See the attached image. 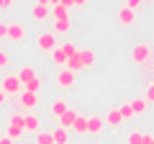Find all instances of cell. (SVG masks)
<instances>
[{
	"instance_id": "obj_16",
	"label": "cell",
	"mask_w": 154,
	"mask_h": 144,
	"mask_svg": "<svg viewBox=\"0 0 154 144\" xmlns=\"http://www.w3.org/2000/svg\"><path fill=\"white\" fill-rule=\"evenodd\" d=\"M51 136H54V144H69V129L54 126V131H51Z\"/></svg>"
},
{
	"instance_id": "obj_18",
	"label": "cell",
	"mask_w": 154,
	"mask_h": 144,
	"mask_svg": "<svg viewBox=\"0 0 154 144\" xmlns=\"http://www.w3.org/2000/svg\"><path fill=\"white\" fill-rule=\"evenodd\" d=\"M67 111H69V103H67L64 98H57L54 103H51V113H54L57 118H59L62 113H67Z\"/></svg>"
},
{
	"instance_id": "obj_30",
	"label": "cell",
	"mask_w": 154,
	"mask_h": 144,
	"mask_svg": "<svg viewBox=\"0 0 154 144\" xmlns=\"http://www.w3.org/2000/svg\"><path fill=\"white\" fill-rule=\"evenodd\" d=\"M8 64H11V57H8V52L3 49V52H0V70H5Z\"/></svg>"
},
{
	"instance_id": "obj_11",
	"label": "cell",
	"mask_w": 154,
	"mask_h": 144,
	"mask_svg": "<svg viewBox=\"0 0 154 144\" xmlns=\"http://www.w3.org/2000/svg\"><path fill=\"white\" fill-rule=\"evenodd\" d=\"M128 108L134 111V116H139V113H146V111H149V103H146L144 95H139V98H131V100H128Z\"/></svg>"
},
{
	"instance_id": "obj_1",
	"label": "cell",
	"mask_w": 154,
	"mask_h": 144,
	"mask_svg": "<svg viewBox=\"0 0 154 144\" xmlns=\"http://www.w3.org/2000/svg\"><path fill=\"white\" fill-rule=\"evenodd\" d=\"M16 75H18V80H21L23 90H28V93H36V95H38V90H41L44 80L38 77V72L33 70L31 64H23V67H21V72H16Z\"/></svg>"
},
{
	"instance_id": "obj_34",
	"label": "cell",
	"mask_w": 154,
	"mask_h": 144,
	"mask_svg": "<svg viewBox=\"0 0 154 144\" xmlns=\"http://www.w3.org/2000/svg\"><path fill=\"white\" fill-rule=\"evenodd\" d=\"M13 5V0H0V11H5V8Z\"/></svg>"
},
{
	"instance_id": "obj_3",
	"label": "cell",
	"mask_w": 154,
	"mask_h": 144,
	"mask_svg": "<svg viewBox=\"0 0 154 144\" xmlns=\"http://www.w3.org/2000/svg\"><path fill=\"white\" fill-rule=\"evenodd\" d=\"M23 134H26V126H23V113L13 111L11 118H8V134H5V136L18 139V136H23Z\"/></svg>"
},
{
	"instance_id": "obj_23",
	"label": "cell",
	"mask_w": 154,
	"mask_h": 144,
	"mask_svg": "<svg viewBox=\"0 0 154 144\" xmlns=\"http://www.w3.org/2000/svg\"><path fill=\"white\" fill-rule=\"evenodd\" d=\"M59 46H62V52L67 54V59H69V57H75L77 52H80V49H77V41H64V44H59Z\"/></svg>"
},
{
	"instance_id": "obj_7",
	"label": "cell",
	"mask_w": 154,
	"mask_h": 144,
	"mask_svg": "<svg viewBox=\"0 0 154 144\" xmlns=\"http://www.w3.org/2000/svg\"><path fill=\"white\" fill-rule=\"evenodd\" d=\"M18 100H21V111H33V108H36V103H38V95L23 90V93L18 95Z\"/></svg>"
},
{
	"instance_id": "obj_13",
	"label": "cell",
	"mask_w": 154,
	"mask_h": 144,
	"mask_svg": "<svg viewBox=\"0 0 154 144\" xmlns=\"http://www.w3.org/2000/svg\"><path fill=\"white\" fill-rule=\"evenodd\" d=\"M123 124V118H121V111L118 108H110L108 113H105V126H110V129H118Z\"/></svg>"
},
{
	"instance_id": "obj_15",
	"label": "cell",
	"mask_w": 154,
	"mask_h": 144,
	"mask_svg": "<svg viewBox=\"0 0 154 144\" xmlns=\"http://www.w3.org/2000/svg\"><path fill=\"white\" fill-rule=\"evenodd\" d=\"M103 126H105L103 116H90L88 118V134H100V131H103Z\"/></svg>"
},
{
	"instance_id": "obj_17",
	"label": "cell",
	"mask_w": 154,
	"mask_h": 144,
	"mask_svg": "<svg viewBox=\"0 0 154 144\" xmlns=\"http://www.w3.org/2000/svg\"><path fill=\"white\" fill-rule=\"evenodd\" d=\"M75 118H77V111H67V113H62L59 118H57V121H59V126L62 129H72V124H75Z\"/></svg>"
},
{
	"instance_id": "obj_33",
	"label": "cell",
	"mask_w": 154,
	"mask_h": 144,
	"mask_svg": "<svg viewBox=\"0 0 154 144\" xmlns=\"http://www.w3.org/2000/svg\"><path fill=\"white\" fill-rule=\"evenodd\" d=\"M8 103V93H5V90H3V88H0V108H3V105H5Z\"/></svg>"
},
{
	"instance_id": "obj_37",
	"label": "cell",
	"mask_w": 154,
	"mask_h": 144,
	"mask_svg": "<svg viewBox=\"0 0 154 144\" xmlns=\"http://www.w3.org/2000/svg\"><path fill=\"white\" fill-rule=\"evenodd\" d=\"M62 5H64V8H67V11H69V8H72V5H75V3H72V0H62Z\"/></svg>"
},
{
	"instance_id": "obj_27",
	"label": "cell",
	"mask_w": 154,
	"mask_h": 144,
	"mask_svg": "<svg viewBox=\"0 0 154 144\" xmlns=\"http://www.w3.org/2000/svg\"><path fill=\"white\" fill-rule=\"evenodd\" d=\"M118 111H121V118H123V121H131V118H134V111L128 108V103L118 105Z\"/></svg>"
},
{
	"instance_id": "obj_31",
	"label": "cell",
	"mask_w": 154,
	"mask_h": 144,
	"mask_svg": "<svg viewBox=\"0 0 154 144\" xmlns=\"http://www.w3.org/2000/svg\"><path fill=\"white\" fill-rule=\"evenodd\" d=\"M0 39H8V21H0Z\"/></svg>"
},
{
	"instance_id": "obj_5",
	"label": "cell",
	"mask_w": 154,
	"mask_h": 144,
	"mask_svg": "<svg viewBox=\"0 0 154 144\" xmlns=\"http://www.w3.org/2000/svg\"><path fill=\"white\" fill-rule=\"evenodd\" d=\"M77 83V72L67 70V67H62V70H57V85H59L62 90H72Z\"/></svg>"
},
{
	"instance_id": "obj_9",
	"label": "cell",
	"mask_w": 154,
	"mask_h": 144,
	"mask_svg": "<svg viewBox=\"0 0 154 144\" xmlns=\"http://www.w3.org/2000/svg\"><path fill=\"white\" fill-rule=\"evenodd\" d=\"M118 23H121V26H134V23H136V13H134L131 8L121 5L118 8Z\"/></svg>"
},
{
	"instance_id": "obj_10",
	"label": "cell",
	"mask_w": 154,
	"mask_h": 144,
	"mask_svg": "<svg viewBox=\"0 0 154 144\" xmlns=\"http://www.w3.org/2000/svg\"><path fill=\"white\" fill-rule=\"evenodd\" d=\"M23 36H26V28H23L21 23L8 21V39L11 41H23Z\"/></svg>"
},
{
	"instance_id": "obj_28",
	"label": "cell",
	"mask_w": 154,
	"mask_h": 144,
	"mask_svg": "<svg viewBox=\"0 0 154 144\" xmlns=\"http://www.w3.org/2000/svg\"><path fill=\"white\" fill-rule=\"evenodd\" d=\"M144 98H146V103H149V105L154 103V80H152V83H146V90H144Z\"/></svg>"
},
{
	"instance_id": "obj_14",
	"label": "cell",
	"mask_w": 154,
	"mask_h": 144,
	"mask_svg": "<svg viewBox=\"0 0 154 144\" xmlns=\"http://www.w3.org/2000/svg\"><path fill=\"white\" fill-rule=\"evenodd\" d=\"M77 54H80V62H82L85 70H88V67H93V64H95V59H98V57H95V52H93V49H88V46H85V49H80Z\"/></svg>"
},
{
	"instance_id": "obj_6",
	"label": "cell",
	"mask_w": 154,
	"mask_h": 144,
	"mask_svg": "<svg viewBox=\"0 0 154 144\" xmlns=\"http://www.w3.org/2000/svg\"><path fill=\"white\" fill-rule=\"evenodd\" d=\"M0 88L5 90L8 95H13V98L23 93V85H21V80H18V75H5V77H3V83H0Z\"/></svg>"
},
{
	"instance_id": "obj_22",
	"label": "cell",
	"mask_w": 154,
	"mask_h": 144,
	"mask_svg": "<svg viewBox=\"0 0 154 144\" xmlns=\"http://www.w3.org/2000/svg\"><path fill=\"white\" fill-rule=\"evenodd\" d=\"M51 18H54V21H59V18H69V13H67V8L62 5H51Z\"/></svg>"
},
{
	"instance_id": "obj_19",
	"label": "cell",
	"mask_w": 154,
	"mask_h": 144,
	"mask_svg": "<svg viewBox=\"0 0 154 144\" xmlns=\"http://www.w3.org/2000/svg\"><path fill=\"white\" fill-rule=\"evenodd\" d=\"M51 64H57L62 70V67H67V54L62 52V46H57L54 52H51Z\"/></svg>"
},
{
	"instance_id": "obj_26",
	"label": "cell",
	"mask_w": 154,
	"mask_h": 144,
	"mask_svg": "<svg viewBox=\"0 0 154 144\" xmlns=\"http://www.w3.org/2000/svg\"><path fill=\"white\" fill-rule=\"evenodd\" d=\"M141 139H144V131H131L126 136V144H141Z\"/></svg>"
},
{
	"instance_id": "obj_20",
	"label": "cell",
	"mask_w": 154,
	"mask_h": 144,
	"mask_svg": "<svg viewBox=\"0 0 154 144\" xmlns=\"http://www.w3.org/2000/svg\"><path fill=\"white\" fill-rule=\"evenodd\" d=\"M72 131H77V134H88V116H80V113H77L75 124H72Z\"/></svg>"
},
{
	"instance_id": "obj_39",
	"label": "cell",
	"mask_w": 154,
	"mask_h": 144,
	"mask_svg": "<svg viewBox=\"0 0 154 144\" xmlns=\"http://www.w3.org/2000/svg\"><path fill=\"white\" fill-rule=\"evenodd\" d=\"M0 52H3V46H0Z\"/></svg>"
},
{
	"instance_id": "obj_25",
	"label": "cell",
	"mask_w": 154,
	"mask_h": 144,
	"mask_svg": "<svg viewBox=\"0 0 154 144\" xmlns=\"http://www.w3.org/2000/svg\"><path fill=\"white\" fill-rule=\"evenodd\" d=\"M36 144H54L51 131H38V134H36Z\"/></svg>"
},
{
	"instance_id": "obj_35",
	"label": "cell",
	"mask_w": 154,
	"mask_h": 144,
	"mask_svg": "<svg viewBox=\"0 0 154 144\" xmlns=\"http://www.w3.org/2000/svg\"><path fill=\"white\" fill-rule=\"evenodd\" d=\"M0 144H13V139L11 136H0Z\"/></svg>"
},
{
	"instance_id": "obj_4",
	"label": "cell",
	"mask_w": 154,
	"mask_h": 144,
	"mask_svg": "<svg viewBox=\"0 0 154 144\" xmlns=\"http://www.w3.org/2000/svg\"><path fill=\"white\" fill-rule=\"evenodd\" d=\"M57 46H59V44H57V33L54 31H41L36 36V49L38 52H49V54H51Z\"/></svg>"
},
{
	"instance_id": "obj_32",
	"label": "cell",
	"mask_w": 154,
	"mask_h": 144,
	"mask_svg": "<svg viewBox=\"0 0 154 144\" xmlns=\"http://www.w3.org/2000/svg\"><path fill=\"white\" fill-rule=\"evenodd\" d=\"M126 8H131V11H136V8H141V0H126Z\"/></svg>"
},
{
	"instance_id": "obj_29",
	"label": "cell",
	"mask_w": 154,
	"mask_h": 144,
	"mask_svg": "<svg viewBox=\"0 0 154 144\" xmlns=\"http://www.w3.org/2000/svg\"><path fill=\"white\" fill-rule=\"evenodd\" d=\"M141 72L146 75V77H154V57L146 62V64H141Z\"/></svg>"
},
{
	"instance_id": "obj_12",
	"label": "cell",
	"mask_w": 154,
	"mask_h": 144,
	"mask_svg": "<svg viewBox=\"0 0 154 144\" xmlns=\"http://www.w3.org/2000/svg\"><path fill=\"white\" fill-rule=\"evenodd\" d=\"M23 126H26V131L38 134L41 131V118H38L36 113H26V116H23Z\"/></svg>"
},
{
	"instance_id": "obj_36",
	"label": "cell",
	"mask_w": 154,
	"mask_h": 144,
	"mask_svg": "<svg viewBox=\"0 0 154 144\" xmlns=\"http://www.w3.org/2000/svg\"><path fill=\"white\" fill-rule=\"evenodd\" d=\"M72 3H75L77 8H82V5H88V0H72Z\"/></svg>"
},
{
	"instance_id": "obj_8",
	"label": "cell",
	"mask_w": 154,
	"mask_h": 144,
	"mask_svg": "<svg viewBox=\"0 0 154 144\" xmlns=\"http://www.w3.org/2000/svg\"><path fill=\"white\" fill-rule=\"evenodd\" d=\"M49 16H51V8L49 5H38V3H33V5H31V18L36 23H44Z\"/></svg>"
},
{
	"instance_id": "obj_2",
	"label": "cell",
	"mask_w": 154,
	"mask_h": 144,
	"mask_svg": "<svg viewBox=\"0 0 154 144\" xmlns=\"http://www.w3.org/2000/svg\"><path fill=\"white\" fill-rule=\"evenodd\" d=\"M154 57V49L149 44H144V41H136V44H134V49H131V62L134 64H146L149 59H152Z\"/></svg>"
},
{
	"instance_id": "obj_38",
	"label": "cell",
	"mask_w": 154,
	"mask_h": 144,
	"mask_svg": "<svg viewBox=\"0 0 154 144\" xmlns=\"http://www.w3.org/2000/svg\"><path fill=\"white\" fill-rule=\"evenodd\" d=\"M38 5H51V0H36Z\"/></svg>"
},
{
	"instance_id": "obj_24",
	"label": "cell",
	"mask_w": 154,
	"mask_h": 144,
	"mask_svg": "<svg viewBox=\"0 0 154 144\" xmlns=\"http://www.w3.org/2000/svg\"><path fill=\"white\" fill-rule=\"evenodd\" d=\"M67 70H72V72H80V70H82L80 54H75V57H69V59H67Z\"/></svg>"
},
{
	"instance_id": "obj_21",
	"label": "cell",
	"mask_w": 154,
	"mask_h": 144,
	"mask_svg": "<svg viewBox=\"0 0 154 144\" xmlns=\"http://www.w3.org/2000/svg\"><path fill=\"white\" fill-rule=\"evenodd\" d=\"M69 28H72L69 18H59V21H54V33H69Z\"/></svg>"
}]
</instances>
